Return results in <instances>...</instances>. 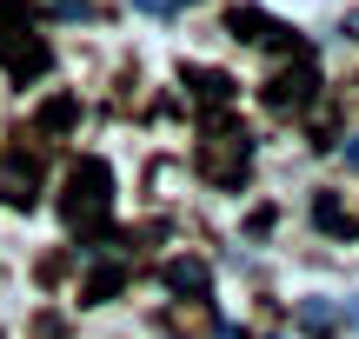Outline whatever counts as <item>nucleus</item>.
Masks as SVG:
<instances>
[{
    "label": "nucleus",
    "instance_id": "nucleus-1",
    "mask_svg": "<svg viewBox=\"0 0 359 339\" xmlns=\"http://www.w3.org/2000/svg\"><path fill=\"white\" fill-rule=\"evenodd\" d=\"M60 213H67V226H74V233H87V240L107 233V220H114V167H107L100 153H87L74 173H67Z\"/></svg>",
    "mask_w": 359,
    "mask_h": 339
},
{
    "label": "nucleus",
    "instance_id": "nucleus-2",
    "mask_svg": "<svg viewBox=\"0 0 359 339\" xmlns=\"http://www.w3.org/2000/svg\"><path fill=\"white\" fill-rule=\"evenodd\" d=\"M0 67L13 80H40L53 67V47L20 20V0H0Z\"/></svg>",
    "mask_w": 359,
    "mask_h": 339
},
{
    "label": "nucleus",
    "instance_id": "nucleus-3",
    "mask_svg": "<svg viewBox=\"0 0 359 339\" xmlns=\"http://www.w3.org/2000/svg\"><path fill=\"white\" fill-rule=\"evenodd\" d=\"M246 167H253V133L233 127V120H213L206 140H200V173H206L213 186H240Z\"/></svg>",
    "mask_w": 359,
    "mask_h": 339
},
{
    "label": "nucleus",
    "instance_id": "nucleus-4",
    "mask_svg": "<svg viewBox=\"0 0 359 339\" xmlns=\"http://www.w3.org/2000/svg\"><path fill=\"white\" fill-rule=\"evenodd\" d=\"M320 100V67L299 53V67H280V74L266 80V106L273 113H306V106Z\"/></svg>",
    "mask_w": 359,
    "mask_h": 339
},
{
    "label": "nucleus",
    "instance_id": "nucleus-5",
    "mask_svg": "<svg viewBox=\"0 0 359 339\" xmlns=\"http://www.w3.org/2000/svg\"><path fill=\"white\" fill-rule=\"evenodd\" d=\"M160 279H167V293H187V300H206V293H213L206 260H167V266H160Z\"/></svg>",
    "mask_w": 359,
    "mask_h": 339
},
{
    "label": "nucleus",
    "instance_id": "nucleus-6",
    "mask_svg": "<svg viewBox=\"0 0 359 339\" xmlns=\"http://www.w3.org/2000/svg\"><path fill=\"white\" fill-rule=\"evenodd\" d=\"M180 87H187L200 106H226V100H233V80L219 74V67H187V74H180Z\"/></svg>",
    "mask_w": 359,
    "mask_h": 339
},
{
    "label": "nucleus",
    "instance_id": "nucleus-7",
    "mask_svg": "<svg viewBox=\"0 0 359 339\" xmlns=\"http://www.w3.org/2000/svg\"><path fill=\"white\" fill-rule=\"evenodd\" d=\"M7 200L13 207H34L40 200V160L34 153H7Z\"/></svg>",
    "mask_w": 359,
    "mask_h": 339
},
{
    "label": "nucleus",
    "instance_id": "nucleus-8",
    "mask_svg": "<svg viewBox=\"0 0 359 339\" xmlns=\"http://www.w3.org/2000/svg\"><path fill=\"white\" fill-rule=\"evenodd\" d=\"M120 286H127V266L100 260L87 279H80V306H107V300H120Z\"/></svg>",
    "mask_w": 359,
    "mask_h": 339
},
{
    "label": "nucleus",
    "instance_id": "nucleus-9",
    "mask_svg": "<svg viewBox=\"0 0 359 339\" xmlns=\"http://www.w3.org/2000/svg\"><path fill=\"white\" fill-rule=\"evenodd\" d=\"M34 127L47 133V140H60V133H74V127H80V100H74V93H53V100H40Z\"/></svg>",
    "mask_w": 359,
    "mask_h": 339
},
{
    "label": "nucleus",
    "instance_id": "nucleus-10",
    "mask_svg": "<svg viewBox=\"0 0 359 339\" xmlns=\"http://www.w3.org/2000/svg\"><path fill=\"white\" fill-rule=\"evenodd\" d=\"M299 333H313V339H333L339 333V313H333V306H326V300H299Z\"/></svg>",
    "mask_w": 359,
    "mask_h": 339
},
{
    "label": "nucleus",
    "instance_id": "nucleus-11",
    "mask_svg": "<svg viewBox=\"0 0 359 339\" xmlns=\"http://www.w3.org/2000/svg\"><path fill=\"white\" fill-rule=\"evenodd\" d=\"M313 226H320V233H353V220H346V207H339L333 193H320V200H313Z\"/></svg>",
    "mask_w": 359,
    "mask_h": 339
},
{
    "label": "nucleus",
    "instance_id": "nucleus-12",
    "mask_svg": "<svg viewBox=\"0 0 359 339\" xmlns=\"http://www.w3.org/2000/svg\"><path fill=\"white\" fill-rule=\"evenodd\" d=\"M34 339H67V326H60V313H40V319H34Z\"/></svg>",
    "mask_w": 359,
    "mask_h": 339
},
{
    "label": "nucleus",
    "instance_id": "nucleus-13",
    "mask_svg": "<svg viewBox=\"0 0 359 339\" xmlns=\"http://www.w3.org/2000/svg\"><path fill=\"white\" fill-rule=\"evenodd\" d=\"M346 167H353V173H359V140H346Z\"/></svg>",
    "mask_w": 359,
    "mask_h": 339
},
{
    "label": "nucleus",
    "instance_id": "nucleus-14",
    "mask_svg": "<svg viewBox=\"0 0 359 339\" xmlns=\"http://www.w3.org/2000/svg\"><path fill=\"white\" fill-rule=\"evenodd\" d=\"M167 7H200V0H167Z\"/></svg>",
    "mask_w": 359,
    "mask_h": 339
}]
</instances>
